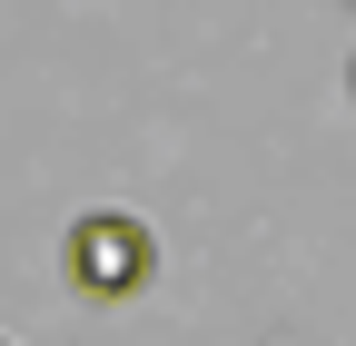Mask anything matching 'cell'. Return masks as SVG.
<instances>
[{
  "instance_id": "1",
  "label": "cell",
  "mask_w": 356,
  "mask_h": 346,
  "mask_svg": "<svg viewBox=\"0 0 356 346\" xmlns=\"http://www.w3.org/2000/svg\"><path fill=\"white\" fill-rule=\"evenodd\" d=\"M149 277H159L149 218H129V208H89V218L70 228V287L89 297V307H129Z\"/></svg>"
},
{
  "instance_id": "2",
  "label": "cell",
  "mask_w": 356,
  "mask_h": 346,
  "mask_svg": "<svg viewBox=\"0 0 356 346\" xmlns=\"http://www.w3.org/2000/svg\"><path fill=\"white\" fill-rule=\"evenodd\" d=\"M0 346H10V336H0Z\"/></svg>"
}]
</instances>
